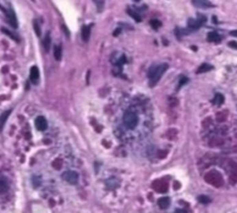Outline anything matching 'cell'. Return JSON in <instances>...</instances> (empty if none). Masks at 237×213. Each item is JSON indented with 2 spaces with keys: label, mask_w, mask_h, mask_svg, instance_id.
<instances>
[{
  "label": "cell",
  "mask_w": 237,
  "mask_h": 213,
  "mask_svg": "<svg viewBox=\"0 0 237 213\" xmlns=\"http://www.w3.org/2000/svg\"><path fill=\"white\" fill-rule=\"evenodd\" d=\"M150 24H151L152 28L155 29V30L158 29V28L161 26V22H160L159 21H157V20H152V21H150Z\"/></svg>",
  "instance_id": "28"
},
{
  "label": "cell",
  "mask_w": 237,
  "mask_h": 213,
  "mask_svg": "<svg viewBox=\"0 0 237 213\" xmlns=\"http://www.w3.org/2000/svg\"><path fill=\"white\" fill-rule=\"evenodd\" d=\"M230 35H231V37H237V30H233V31H231V32H230Z\"/></svg>",
  "instance_id": "33"
},
{
  "label": "cell",
  "mask_w": 237,
  "mask_h": 213,
  "mask_svg": "<svg viewBox=\"0 0 237 213\" xmlns=\"http://www.w3.org/2000/svg\"><path fill=\"white\" fill-rule=\"evenodd\" d=\"M8 189H9L8 180L5 179V177H2L1 180H0V191H1V193H5L7 192Z\"/></svg>",
  "instance_id": "18"
},
{
  "label": "cell",
  "mask_w": 237,
  "mask_h": 213,
  "mask_svg": "<svg viewBox=\"0 0 237 213\" xmlns=\"http://www.w3.org/2000/svg\"><path fill=\"white\" fill-rule=\"evenodd\" d=\"M228 45H229L230 48H231L233 49H237V42L236 41H230L228 43Z\"/></svg>",
  "instance_id": "30"
},
{
  "label": "cell",
  "mask_w": 237,
  "mask_h": 213,
  "mask_svg": "<svg viewBox=\"0 0 237 213\" xmlns=\"http://www.w3.org/2000/svg\"><path fill=\"white\" fill-rule=\"evenodd\" d=\"M188 82V78L187 77H183L181 80H180V84H179V87L178 88H180V87H182L183 85H184L185 83H187Z\"/></svg>",
  "instance_id": "31"
},
{
  "label": "cell",
  "mask_w": 237,
  "mask_h": 213,
  "mask_svg": "<svg viewBox=\"0 0 237 213\" xmlns=\"http://www.w3.org/2000/svg\"><path fill=\"white\" fill-rule=\"evenodd\" d=\"M32 1H35V0H32Z\"/></svg>",
  "instance_id": "37"
},
{
  "label": "cell",
  "mask_w": 237,
  "mask_h": 213,
  "mask_svg": "<svg viewBox=\"0 0 237 213\" xmlns=\"http://www.w3.org/2000/svg\"><path fill=\"white\" fill-rule=\"evenodd\" d=\"M31 182L33 184V187L35 188H37L41 185V178L40 177H37V176H33L31 178Z\"/></svg>",
  "instance_id": "25"
},
{
  "label": "cell",
  "mask_w": 237,
  "mask_h": 213,
  "mask_svg": "<svg viewBox=\"0 0 237 213\" xmlns=\"http://www.w3.org/2000/svg\"><path fill=\"white\" fill-rule=\"evenodd\" d=\"M54 56H55V59L57 60H61V56H62L61 47H58V46H55L54 47Z\"/></svg>",
  "instance_id": "20"
},
{
  "label": "cell",
  "mask_w": 237,
  "mask_h": 213,
  "mask_svg": "<svg viewBox=\"0 0 237 213\" xmlns=\"http://www.w3.org/2000/svg\"><path fill=\"white\" fill-rule=\"evenodd\" d=\"M176 212H186V210H183V209H176Z\"/></svg>",
  "instance_id": "35"
},
{
  "label": "cell",
  "mask_w": 237,
  "mask_h": 213,
  "mask_svg": "<svg viewBox=\"0 0 237 213\" xmlns=\"http://www.w3.org/2000/svg\"><path fill=\"white\" fill-rule=\"evenodd\" d=\"M120 33V28H118V29H116V31L114 32V34H113V35H114L115 37H117Z\"/></svg>",
  "instance_id": "34"
},
{
  "label": "cell",
  "mask_w": 237,
  "mask_h": 213,
  "mask_svg": "<svg viewBox=\"0 0 237 213\" xmlns=\"http://www.w3.org/2000/svg\"><path fill=\"white\" fill-rule=\"evenodd\" d=\"M128 13H129V15L136 21V22H140L141 21H142V18H141V16L138 14V13H136L135 11H133V10H128Z\"/></svg>",
  "instance_id": "21"
},
{
  "label": "cell",
  "mask_w": 237,
  "mask_h": 213,
  "mask_svg": "<svg viewBox=\"0 0 237 213\" xmlns=\"http://www.w3.org/2000/svg\"><path fill=\"white\" fill-rule=\"evenodd\" d=\"M198 201L200 202V203H202V204H209V203H210V198L209 197V196H198Z\"/></svg>",
  "instance_id": "26"
},
{
  "label": "cell",
  "mask_w": 237,
  "mask_h": 213,
  "mask_svg": "<svg viewBox=\"0 0 237 213\" xmlns=\"http://www.w3.org/2000/svg\"><path fill=\"white\" fill-rule=\"evenodd\" d=\"M62 29H63V31H64V33H65V35L69 37H70V32H69V30H68L67 28H66V26L65 25H62Z\"/></svg>",
  "instance_id": "32"
},
{
  "label": "cell",
  "mask_w": 237,
  "mask_h": 213,
  "mask_svg": "<svg viewBox=\"0 0 237 213\" xmlns=\"http://www.w3.org/2000/svg\"><path fill=\"white\" fill-rule=\"evenodd\" d=\"M30 79L31 81V83L33 84H37L38 79H39V69L36 66H32L31 68V72H30Z\"/></svg>",
  "instance_id": "9"
},
{
  "label": "cell",
  "mask_w": 237,
  "mask_h": 213,
  "mask_svg": "<svg viewBox=\"0 0 237 213\" xmlns=\"http://www.w3.org/2000/svg\"><path fill=\"white\" fill-rule=\"evenodd\" d=\"M157 204L161 208H167L171 204V200L168 197H161V198L158 199Z\"/></svg>",
  "instance_id": "14"
},
{
  "label": "cell",
  "mask_w": 237,
  "mask_h": 213,
  "mask_svg": "<svg viewBox=\"0 0 237 213\" xmlns=\"http://www.w3.org/2000/svg\"><path fill=\"white\" fill-rule=\"evenodd\" d=\"M220 36L216 32H210L208 34V40L209 42H220Z\"/></svg>",
  "instance_id": "15"
},
{
  "label": "cell",
  "mask_w": 237,
  "mask_h": 213,
  "mask_svg": "<svg viewBox=\"0 0 237 213\" xmlns=\"http://www.w3.org/2000/svg\"><path fill=\"white\" fill-rule=\"evenodd\" d=\"M192 3L194 7L199 9H209L214 7V5L209 0H192Z\"/></svg>",
  "instance_id": "6"
},
{
  "label": "cell",
  "mask_w": 237,
  "mask_h": 213,
  "mask_svg": "<svg viewBox=\"0 0 237 213\" xmlns=\"http://www.w3.org/2000/svg\"><path fill=\"white\" fill-rule=\"evenodd\" d=\"M1 31H2V33H4V34H6L7 36H9L11 39H13V40H15V41H17V42H19V41H20V40H19V38H17V37H16V36H14V34H12V33L9 31V30H8V29H6V28L2 27Z\"/></svg>",
  "instance_id": "23"
},
{
  "label": "cell",
  "mask_w": 237,
  "mask_h": 213,
  "mask_svg": "<svg viewBox=\"0 0 237 213\" xmlns=\"http://www.w3.org/2000/svg\"><path fill=\"white\" fill-rule=\"evenodd\" d=\"M33 29H35V32L36 36L40 37L41 35H42V32H41V28H40V25H39L37 21H33Z\"/></svg>",
  "instance_id": "24"
},
{
  "label": "cell",
  "mask_w": 237,
  "mask_h": 213,
  "mask_svg": "<svg viewBox=\"0 0 237 213\" xmlns=\"http://www.w3.org/2000/svg\"><path fill=\"white\" fill-rule=\"evenodd\" d=\"M230 182L231 184H234L237 182V171L231 172V174L230 176Z\"/></svg>",
  "instance_id": "29"
},
{
  "label": "cell",
  "mask_w": 237,
  "mask_h": 213,
  "mask_svg": "<svg viewBox=\"0 0 237 213\" xmlns=\"http://www.w3.org/2000/svg\"><path fill=\"white\" fill-rule=\"evenodd\" d=\"M153 188L158 193H165L168 190V184L162 180H157L153 184Z\"/></svg>",
  "instance_id": "8"
},
{
  "label": "cell",
  "mask_w": 237,
  "mask_h": 213,
  "mask_svg": "<svg viewBox=\"0 0 237 213\" xmlns=\"http://www.w3.org/2000/svg\"><path fill=\"white\" fill-rule=\"evenodd\" d=\"M90 33H91V29L89 26L84 25L82 29V38L84 42H87L89 40L90 37Z\"/></svg>",
  "instance_id": "11"
},
{
  "label": "cell",
  "mask_w": 237,
  "mask_h": 213,
  "mask_svg": "<svg viewBox=\"0 0 237 213\" xmlns=\"http://www.w3.org/2000/svg\"><path fill=\"white\" fill-rule=\"evenodd\" d=\"M43 46L46 52H49L50 47H51V37H50V33H46V36L45 37V39L43 41Z\"/></svg>",
  "instance_id": "12"
},
{
  "label": "cell",
  "mask_w": 237,
  "mask_h": 213,
  "mask_svg": "<svg viewBox=\"0 0 237 213\" xmlns=\"http://www.w3.org/2000/svg\"><path fill=\"white\" fill-rule=\"evenodd\" d=\"M94 3L95 4L96 8H97V10L99 12H101L104 9V5H105V0H93Z\"/></svg>",
  "instance_id": "22"
},
{
  "label": "cell",
  "mask_w": 237,
  "mask_h": 213,
  "mask_svg": "<svg viewBox=\"0 0 237 213\" xmlns=\"http://www.w3.org/2000/svg\"><path fill=\"white\" fill-rule=\"evenodd\" d=\"M205 180L208 184L215 186V187H220L223 184V178L222 175L217 171V170H210L205 175Z\"/></svg>",
  "instance_id": "2"
},
{
  "label": "cell",
  "mask_w": 237,
  "mask_h": 213,
  "mask_svg": "<svg viewBox=\"0 0 237 213\" xmlns=\"http://www.w3.org/2000/svg\"><path fill=\"white\" fill-rule=\"evenodd\" d=\"M223 103H224V96L222 94H220V93L216 94L215 98L213 100V103L218 105V106H220V105L223 104Z\"/></svg>",
  "instance_id": "17"
},
{
  "label": "cell",
  "mask_w": 237,
  "mask_h": 213,
  "mask_svg": "<svg viewBox=\"0 0 237 213\" xmlns=\"http://www.w3.org/2000/svg\"><path fill=\"white\" fill-rule=\"evenodd\" d=\"M228 111L224 110V111H221V112H219L216 115V119L218 122H224V121L227 119V116H228Z\"/></svg>",
  "instance_id": "16"
},
{
  "label": "cell",
  "mask_w": 237,
  "mask_h": 213,
  "mask_svg": "<svg viewBox=\"0 0 237 213\" xmlns=\"http://www.w3.org/2000/svg\"><path fill=\"white\" fill-rule=\"evenodd\" d=\"M10 113H11V110H9V111H7V112H5V113H3L2 114V115H1V124H2V128L4 127V125H5V123H6V120L8 119V117H9V115L10 114Z\"/></svg>",
  "instance_id": "27"
},
{
  "label": "cell",
  "mask_w": 237,
  "mask_h": 213,
  "mask_svg": "<svg viewBox=\"0 0 237 213\" xmlns=\"http://www.w3.org/2000/svg\"><path fill=\"white\" fill-rule=\"evenodd\" d=\"M7 17L9 19V21L10 25L14 28H17L18 27V21H17L16 15H15V13L12 10H10L9 11H7Z\"/></svg>",
  "instance_id": "10"
},
{
  "label": "cell",
  "mask_w": 237,
  "mask_h": 213,
  "mask_svg": "<svg viewBox=\"0 0 237 213\" xmlns=\"http://www.w3.org/2000/svg\"><path fill=\"white\" fill-rule=\"evenodd\" d=\"M213 69V66L209 64H203L199 66V68L196 71V74H203V73H207L210 70Z\"/></svg>",
  "instance_id": "13"
},
{
  "label": "cell",
  "mask_w": 237,
  "mask_h": 213,
  "mask_svg": "<svg viewBox=\"0 0 237 213\" xmlns=\"http://www.w3.org/2000/svg\"><path fill=\"white\" fill-rule=\"evenodd\" d=\"M138 121L139 119L137 114L131 111H127L123 115V123L130 130L136 128V126L138 125Z\"/></svg>",
  "instance_id": "3"
},
{
  "label": "cell",
  "mask_w": 237,
  "mask_h": 213,
  "mask_svg": "<svg viewBox=\"0 0 237 213\" xmlns=\"http://www.w3.org/2000/svg\"><path fill=\"white\" fill-rule=\"evenodd\" d=\"M206 21H207V18L200 14V15H198V17L196 19H189L188 20V28L190 30H192V31L197 30Z\"/></svg>",
  "instance_id": "4"
},
{
  "label": "cell",
  "mask_w": 237,
  "mask_h": 213,
  "mask_svg": "<svg viewBox=\"0 0 237 213\" xmlns=\"http://www.w3.org/2000/svg\"><path fill=\"white\" fill-rule=\"evenodd\" d=\"M236 137H237V135H236Z\"/></svg>",
  "instance_id": "38"
},
{
  "label": "cell",
  "mask_w": 237,
  "mask_h": 213,
  "mask_svg": "<svg viewBox=\"0 0 237 213\" xmlns=\"http://www.w3.org/2000/svg\"><path fill=\"white\" fill-rule=\"evenodd\" d=\"M168 64H162L159 65H154L149 69V71L147 73V76L149 78V86L151 87H153L154 86H156L157 84V82L160 80L161 76L168 70Z\"/></svg>",
  "instance_id": "1"
},
{
  "label": "cell",
  "mask_w": 237,
  "mask_h": 213,
  "mask_svg": "<svg viewBox=\"0 0 237 213\" xmlns=\"http://www.w3.org/2000/svg\"><path fill=\"white\" fill-rule=\"evenodd\" d=\"M224 143V141L222 139H220V138H216V139H212L209 142V145L212 146V147H218V146H221L223 145Z\"/></svg>",
  "instance_id": "19"
},
{
  "label": "cell",
  "mask_w": 237,
  "mask_h": 213,
  "mask_svg": "<svg viewBox=\"0 0 237 213\" xmlns=\"http://www.w3.org/2000/svg\"><path fill=\"white\" fill-rule=\"evenodd\" d=\"M134 1H135V2H138V1H140V0H134Z\"/></svg>",
  "instance_id": "36"
},
{
  "label": "cell",
  "mask_w": 237,
  "mask_h": 213,
  "mask_svg": "<svg viewBox=\"0 0 237 213\" xmlns=\"http://www.w3.org/2000/svg\"><path fill=\"white\" fill-rule=\"evenodd\" d=\"M35 128L39 131H44L47 129V121L44 116L40 115L35 119Z\"/></svg>",
  "instance_id": "7"
},
{
  "label": "cell",
  "mask_w": 237,
  "mask_h": 213,
  "mask_svg": "<svg viewBox=\"0 0 237 213\" xmlns=\"http://www.w3.org/2000/svg\"><path fill=\"white\" fill-rule=\"evenodd\" d=\"M62 178L64 180H66L67 182H69L72 185H75L77 184L78 180H79V175L77 172L75 171H66L63 173Z\"/></svg>",
  "instance_id": "5"
}]
</instances>
